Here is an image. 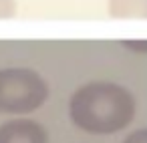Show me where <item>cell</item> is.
<instances>
[{"mask_svg":"<svg viewBox=\"0 0 147 143\" xmlns=\"http://www.w3.org/2000/svg\"><path fill=\"white\" fill-rule=\"evenodd\" d=\"M109 16L117 20H147V0H109Z\"/></svg>","mask_w":147,"mask_h":143,"instance_id":"277c9868","label":"cell"},{"mask_svg":"<svg viewBox=\"0 0 147 143\" xmlns=\"http://www.w3.org/2000/svg\"><path fill=\"white\" fill-rule=\"evenodd\" d=\"M0 143H49V131L34 119L12 117L0 125Z\"/></svg>","mask_w":147,"mask_h":143,"instance_id":"3957f363","label":"cell"},{"mask_svg":"<svg viewBox=\"0 0 147 143\" xmlns=\"http://www.w3.org/2000/svg\"><path fill=\"white\" fill-rule=\"evenodd\" d=\"M121 143H147V127H139V129L129 131Z\"/></svg>","mask_w":147,"mask_h":143,"instance_id":"8992f818","label":"cell"},{"mask_svg":"<svg viewBox=\"0 0 147 143\" xmlns=\"http://www.w3.org/2000/svg\"><path fill=\"white\" fill-rule=\"evenodd\" d=\"M51 95L47 79L30 67L0 69V113L24 117L38 111Z\"/></svg>","mask_w":147,"mask_h":143,"instance_id":"7a4b0ae2","label":"cell"},{"mask_svg":"<svg viewBox=\"0 0 147 143\" xmlns=\"http://www.w3.org/2000/svg\"><path fill=\"white\" fill-rule=\"evenodd\" d=\"M135 115V95L113 81L83 83L69 99L71 123L89 135H115L129 127Z\"/></svg>","mask_w":147,"mask_h":143,"instance_id":"6da1fadb","label":"cell"},{"mask_svg":"<svg viewBox=\"0 0 147 143\" xmlns=\"http://www.w3.org/2000/svg\"><path fill=\"white\" fill-rule=\"evenodd\" d=\"M16 10H18L16 0H0V20L14 18L16 16Z\"/></svg>","mask_w":147,"mask_h":143,"instance_id":"5b68a950","label":"cell"},{"mask_svg":"<svg viewBox=\"0 0 147 143\" xmlns=\"http://www.w3.org/2000/svg\"><path fill=\"white\" fill-rule=\"evenodd\" d=\"M123 47L129 49V51H135V53H141V55H147V40H123Z\"/></svg>","mask_w":147,"mask_h":143,"instance_id":"52a82bcc","label":"cell"}]
</instances>
